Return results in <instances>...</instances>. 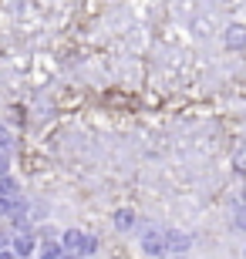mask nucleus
Here are the masks:
<instances>
[{
  "instance_id": "1",
  "label": "nucleus",
  "mask_w": 246,
  "mask_h": 259,
  "mask_svg": "<svg viewBox=\"0 0 246 259\" xmlns=\"http://www.w3.org/2000/svg\"><path fill=\"white\" fill-rule=\"evenodd\" d=\"M61 252H64L67 259L95 256V252H98V239H95V236H88V232H81V229H67L64 236H61Z\"/></svg>"
},
{
  "instance_id": "2",
  "label": "nucleus",
  "mask_w": 246,
  "mask_h": 259,
  "mask_svg": "<svg viewBox=\"0 0 246 259\" xmlns=\"http://www.w3.org/2000/svg\"><path fill=\"white\" fill-rule=\"evenodd\" d=\"M162 246H165V252H189L192 236H186L179 229H162Z\"/></svg>"
},
{
  "instance_id": "3",
  "label": "nucleus",
  "mask_w": 246,
  "mask_h": 259,
  "mask_svg": "<svg viewBox=\"0 0 246 259\" xmlns=\"http://www.w3.org/2000/svg\"><path fill=\"white\" fill-rule=\"evenodd\" d=\"M10 242H14V256H17V259H27L30 252H34V246H38V236H34V229H20Z\"/></svg>"
},
{
  "instance_id": "4",
  "label": "nucleus",
  "mask_w": 246,
  "mask_h": 259,
  "mask_svg": "<svg viewBox=\"0 0 246 259\" xmlns=\"http://www.w3.org/2000/svg\"><path fill=\"white\" fill-rule=\"evenodd\" d=\"M142 252L152 259L165 256V246H162V229H145L142 232Z\"/></svg>"
},
{
  "instance_id": "5",
  "label": "nucleus",
  "mask_w": 246,
  "mask_h": 259,
  "mask_svg": "<svg viewBox=\"0 0 246 259\" xmlns=\"http://www.w3.org/2000/svg\"><path fill=\"white\" fill-rule=\"evenodd\" d=\"M24 215V199L20 195H0V219H14Z\"/></svg>"
},
{
  "instance_id": "6",
  "label": "nucleus",
  "mask_w": 246,
  "mask_h": 259,
  "mask_svg": "<svg viewBox=\"0 0 246 259\" xmlns=\"http://www.w3.org/2000/svg\"><path fill=\"white\" fill-rule=\"evenodd\" d=\"M132 226H135V212L132 209H118V212H115V229H132Z\"/></svg>"
},
{
  "instance_id": "7",
  "label": "nucleus",
  "mask_w": 246,
  "mask_h": 259,
  "mask_svg": "<svg viewBox=\"0 0 246 259\" xmlns=\"http://www.w3.org/2000/svg\"><path fill=\"white\" fill-rule=\"evenodd\" d=\"M233 34H229V44H243V27H229Z\"/></svg>"
},
{
  "instance_id": "8",
  "label": "nucleus",
  "mask_w": 246,
  "mask_h": 259,
  "mask_svg": "<svg viewBox=\"0 0 246 259\" xmlns=\"http://www.w3.org/2000/svg\"><path fill=\"white\" fill-rule=\"evenodd\" d=\"M7 145H10V132L0 125V148H7Z\"/></svg>"
},
{
  "instance_id": "9",
  "label": "nucleus",
  "mask_w": 246,
  "mask_h": 259,
  "mask_svg": "<svg viewBox=\"0 0 246 259\" xmlns=\"http://www.w3.org/2000/svg\"><path fill=\"white\" fill-rule=\"evenodd\" d=\"M236 226H239V229H246V209L236 212Z\"/></svg>"
},
{
  "instance_id": "10",
  "label": "nucleus",
  "mask_w": 246,
  "mask_h": 259,
  "mask_svg": "<svg viewBox=\"0 0 246 259\" xmlns=\"http://www.w3.org/2000/svg\"><path fill=\"white\" fill-rule=\"evenodd\" d=\"M7 165H10V162H7V155L0 152V175H7Z\"/></svg>"
},
{
  "instance_id": "11",
  "label": "nucleus",
  "mask_w": 246,
  "mask_h": 259,
  "mask_svg": "<svg viewBox=\"0 0 246 259\" xmlns=\"http://www.w3.org/2000/svg\"><path fill=\"white\" fill-rule=\"evenodd\" d=\"M10 246V239H7V232H0V249H7Z\"/></svg>"
},
{
  "instance_id": "12",
  "label": "nucleus",
  "mask_w": 246,
  "mask_h": 259,
  "mask_svg": "<svg viewBox=\"0 0 246 259\" xmlns=\"http://www.w3.org/2000/svg\"><path fill=\"white\" fill-rule=\"evenodd\" d=\"M41 259H67L64 252H48V256H41Z\"/></svg>"
},
{
  "instance_id": "13",
  "label": "nucleus",
  "mask_w": 246,
  "mask_h": 259,
  "mask_svg": "<svg viewBox=\"0 0 246 259\" xmlns=\"http://www.w3.org/2000/svg\"><path fill=\"white\" fill-rule=\"evenodd\" d=\"M0 259H17V256H14L10 249H0Z\"/></svg>"
},
{
  "instance_id": "14",
  "label": "nucleus",
  "mask_w": 246,
  "mask_h": 259,
  "mask_svg": "<svg viewBox=\"0 0 246 259\" xmlns=\"http://www.w3.org/2000/svg\"><path fill=\"white\" fill-rule=\"evenodd\" d=\"M243 256H246V252H243Z\"/></svg>"
}]
</instances>
